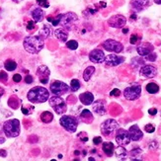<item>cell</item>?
Listing matches in <instances>:
<instances>
[{"instance_id":"6f0895ef","label":"cell","mask_w":161,"mask_h":161,"mask_svg":"<svg viewBox=\"0 0 161 161\" xmlns=\"http://www.w3.org/2000/svg\"><path fill=\"white\" fill-rule=\"evenodd\" d=\"M154 2L156 4H158V5H161V0H154Z\"/></svg>"},{"instance_id":"2e32d148","label":"cell","mask_w":161,"mask_h":161,"mask_svg":"<svg viewBox=\"0 0 161 161\" xmlns=\"http://www.w3.org/2000/svg\"><path fill=\"white\" fill-rule=\"evenodd\" d=\"M89 59L90 61L94 62V63H101L104 62L105 60V53L102 49H95L90 52L89 53Z\"/></svg>"},{"instance_id":"7402d4cb","label":"cell","mask_w":161,"mask_h":161,"mask_svg":"<svg viewBox=\"0 0 161 161\" xmlns=\"http://www.w3.org/2000/svg\"><path fill=\"white\" fill-rule=\"evenodd\" d=\"M102 150L104 151V153L107 155L108 157H112L113 154H114V151H115V145H114V143L111 142V141L103 142Z\"/></svg>"},{"instance_id":"6da1fadb","label":"cell","mask_w":161,"mask_h":161,"mask_svg":"<svg viewBox=\"0 0 161 161\" xmlns=\"http://www.w3.org/2000/svg\"><path fill=\"white\" fill-rule=\"evenodd\" d=\"M23 46L27 53L31 54H37L44 49L45 46L44 39H42L39 35L28 36L24 39Z\"/></svg>"},{"instance_id":"8d00e7d4","label":"cell","mask_w":161,"mask_h":161,"mask_svg":"<svg viewBox=\"0 0 161 161\" xmlns=\"http://www.w3.org/2000/svg\"><path fill=\"white\" fill-rule=\"evenodd\" d=\"M60 17H61V14H59L56 17V18H53V17H48L46 20L52 23L53 26H57V25L59 24V21H60Z\"/></svg>"},{"instance_id":"d4e9b609","label":"cell","mask_w":161,"mask_h":161,"mask_svg":"<svg viewBox=\"0 0 161 161\" xmlns=\"http://www.w3.org/2000/svg\"><path fill=\"white\" fill-rule=\"evenodd\" d=\"M114 153L116 154V156L121 160H125L126 159V156H128V151L122 145H119L117 148H115V151H114Z\"/></svg>"},{"instance_id":"d590c367","label":"cell","mask_w":161,"mask_h":161,"mask_svg":"<svg viewBox=\"0 0 161 161\" xmlns=\"http://www.w3.org/2000/svg\"><path fill=\"white\" fill-rule=\"evenodd\" d=\"M141 153V148H138V147L134 148V149L130 152V157H132L130 159H132V160H141L139 158H137V157H139Z\"/></svg>"},{"instance_id":"8fae6325","label":"cell","mask_w":161,"mask_h":161,"mask_svg":"<svg viewBox=\"0 0 161 161\" xmlns=\"http://www.w3.org/2000/svg\"><path fill=\"white\" fill-rule=\"evenodd\" d=\"M115 139H116V142L118 143V145H122V146L128 145L129 143L132 141H130L129 130H126L124 129H118L117 130Z\"/></svg>"},{"instance_id":"603a6c76","label":"cell","mask_w":161,"mask_h":161,"mask_svg":"<svg viewBox=\"0 0 161 161\" xmlns=\"http://www.w3.org/2000/svg\"><path fill=\"white\" fill-rule=\"evenodd\" d=\"M54 35H56V37L60 42L65 43L67 41V38H68V32H67V30L64 28H58L54 31Z\"/></svg>"},{"instance_id":"74e56055","label":"cell","mask_w":161,"mask_h":161,"mask_svg":"<svg viewBox=\"0 0 161 161\" xmlns=\"http://www.w3.org/2000/svg\"><path fill=\"white\" fill-rule=\"evenodd\" d=\"M66 48L69 49H72V50L77 49L78 43L76 41H74V40H70L68 42H66Z\"/></svg>"},{"instance_id":"ffe728a7","label":"cell","mask_w":161,"mask_h":161,"mask_svg":"<svg viewBox=\"0 0 161 161\" xmlns=\"http://www.w3.org/2000/svg\"><path fill=\"white\" fill-rule=\"evenodd\" d=\"M130 5H132V8L134 10L139 12L149 5V0H132Z\"/></svg>"},{"instance_id":"ac0fdd59","label":"cell","mask_w":161,"mask_h":161,"mask_svg":"<svg viewBox=\"0 0 161 161\" xmlns=\"http://www.w3.org/2000/svg\"><path fill=\"white\" fill-rule=\"evenodd\" d=\"M154 50V46H152L150 43H142L138 45L137 48V52L139 54V57H145L148 53H152Z\"/></svg>"},{"instance_id":"7a4b0ae2","label":"cell","mask_w":161,"mask_h":161,"mask_svg":"<svg viewBox=\"0 0 161 161\" xmlns=\"http://www.w3.org/2000/svg\"><path fill=\"white\" fill-rule=\"evenodd\" d=\"M27 98L31 103L34 104H41L45 103L49 99V93L48 89L42 86H37L32 88L28 92Z\"/></svg>"},{"instance_id":"9a60e30c","label":"cell","mask_w":161,"mask_h":161,"mask_svg":"<svg viewBox=\"0 0 161 161\" xmlns=\"http://www.w3.org/2000/svg\"><path fill=\"white\" fill-rule=\"evenodd\" d=\"M36 74L39 76L40 82L42 84H46L49 82V77L50 71L46 65H40L36 71Z\"/></svg>"},{"instance_id":"cb8c5ba5","label":"cell","mask_w":161,"mask_h":161,"mask_svg":"<svg viewBox=\"0 0 161 161\" xmlns=\"http://www.w3.org/2000/svg\"><path fill=\"white\" fill-rule=\"evenodd\" d=\"M31 15L33 17V20L35 21L36 23L42 22V21H43L44 18H45V13H44V11L41 9V8H36V9H34L32 11Z\"/></svg>"},{"instance_id":"f6af8a7d","label":"cell","mask_w":161,"mask_h":161,"mask_svg":"<svg viewBox=\"0 0 161 161\" xmlns=\"http://www.w3.org/2000/svg\"><path fill=\"white\" fill-rule=\"evenodd\" d=\"M121 95V91L119 90V89L115 88V89H113V90L110 92V96L111 97H119Z\"/></svg>"},{"instance_id":"94428289","label":"cell","mask_w":161,"mask_h":161,"mask_svg":"<svg viewBox=\"0 0 161 161\" xmlns=\"http://www.w3.org/2000/svg\"><path fill=\"white\" fill-rule=\"evenodd\" d=\"M74 154H75V155H78V154H79V151H78V150H76V151L74 152Z\"/></svg>"},{"instance_id":"52a82bcc","label":"cell","mask_w":161,"mask_h":161,"mask_svg":"<svg viewBox=\"0 0 161 161\" xmlns=\"http://www.w3.org/2000/svg\"><path fill=\"white\" fill-rule=\"evenodd\" d=\"M141 94V86L137 83H134L133 85L126 87L124 90V96L126 100L134 101L137 100Z\"/></svg>"},{"instance_id":"ab89813d","label":"cell","mask_w":161,"mask_h":161,"mask_svg":"<svg viewBox=\"0 0 161 161\" xmlns=\"http://www.w3.org/2000/svg\"><path fill=\"white\" fill-rule=\"evenodd\" d=\"M37 4L40 7H44V8H49V3L48 0H37Z\"/></svg>"},{"instance_id":"4316f807","label":"cell","mask_w":161,"mask_h":161,"mask_svg":"<svg viewBox=\"0 0 161 161\" xmlns=\"http://www.w3.org/2000/svg\"><path fill=\"white\" fill-rule=\"evenodd\" d=\"M52 35V28L48 25H45V26L40 30L39 32V36L42 38V39H48V38Z\"/></svg>"},{"instance_id":"ee69618b","label":"cell","mask_w":161,"mask_h":161,"mask_svg":"<svg viewBox=\"0 0 161 161\" xmlns=\"http://www.w3.org/2000/svg\"><path fill=\"white\" fill-rule=\"evenodd\" d=\"M36 28V22L35 21H29L27 23V30L28 31H32Z\"/></svg>"},{"instance_id":"3957f363","label":"cell","mask_w":161,"mask_h":161,"mask_svg":"<svg viewBox=\"0 0 161 161\" xmlns=\"http://www.w3.org/2000/svg\"><path fill=\"white\" fill-rule=\"evenodd\" d=\"M20 130V122L17 119L8 120L3 124V132L7 137H17Z\"/></svg>"},{"instance_id":"484cf974","label":"cell","mask_w":161,"mask_h":161,"mask_svg":"<svg viewBox=\"0 0 161 161\" xmlns=\"http://www.w3.org/2000/svg\"><path fill=\"white\" fill-rule=\"evenodd\" d=\"M80 119H81V121L86 123V124H90L93 121V115L91 111H89V110H83L80 114Z\"/></svg>"},{"instance_id":"7c38bea8","label":"cell","mask_w":161,"mask_h":161,"mask_svg":"<svg viewBox=\"0 0 161 161\" xmlns=\"http://www.w3.org/2000/svg\"><path fill=\"white\" fill-rule=\"evenodd\" d=\"M126 24V18L124 15H120V14L114 15L108 20L109 26L112 28H116V29L123 28Z\"/></svg>"},{"instance_id":"1f68e13d","label":"cell","mask_w":161,"mask_h":161,"mask_svg":"<svg viewBox=\"0 0 161 161\" xmlns=\"http://www.w3.org/2000/svg\"><path fill=\"white\" fill-rule=\"evenodd\" d=\"M8 105H9V107L12 109H18L19 105H20V100L17 98L16 96H11L9 100H8Z\"/></svg>"},{"instance_id":"f5cc1de1","label":"cell","mask_w":161,"mask_h":161,"mask_svg":"<svg viewBox=\"0 0 161 161\" xmlns=\"http://www.w3.org/2000/svg\"><path fill=\"white\" fill-rule=\"evenodd\" d=\"M98 5L101 6V8H105L106 6H107V4H106V2H99Z\"/></svg>"},{"instance_id":"4dcf8cb0","label":"cell","mask_w":161,"mask_h":161,"mask_svg":"<svg viewBox=\"0 0 161 161\" xmlns=\"http://www.w3.org/2000/svg\"><path fill=\"white\" fill-rule=\"evenodd\" d=\"M4 67H5V69L8 71H14L17 68V62L12 60V59H7V60L4 62Z\"/></svg>"},{"instance_id":"f907efd6","label":"cell","mask_w":161,"mask_h":161,"mask_svg":"<svg viewBox=\"0 0 161 161\" xmlns=\"http://www.w3.org/2000/svg\"><path fill=\"white\" fill-rule=\"evenodd\" d=\"M148 114H149L150 116H155L156 114H157V110H156L155 108H151L148 110Z\"/></svg>"},{"instance_id":"6125c7cd","label":"cell","mask_w":161,"mask_h":161,"mask_svg":"<svg viewBox=\"0 0 161 161\" xmlns=\"http://www.w3.org/2000/svg\"><path fill=\"white\" fill-rule=\"evenodd\" d=\"M58 158H59V159H61V158H62V155H61V154H59V155H58Z\"/></svg>"},{"instance_id":"816d5d0a","label":"cell","mask_w":161,"mask_h":161,"mask_svg":"<svg viewBox=\"0 0 161 161\" xmlns=\"http://www.w3.org/2000/svg\"><path fill=\"white\" fill-rule=\"evenodd\" d=\"M7 151L5 149H0V157H6Z\"/></svg>"},{"instance_id":"d6986e66","label":"cell","mask_w":161,"mask_h":161,"mask_svg":"<svg viewBox=\"0 0 161 161\" xmlns=\"http://www.w3.org/2000/svg\"><path fill=\"white\" fill-rule=\"evenodd\" d=\"M129 134L130 137V141H138L143 137L142 132L141 130V129L138 128V126L137 125L130 126L129 129Z\"/></svg>"},{"instance_id":"91938a15","label":"cell","mask_w":161,"mask_h":161,"mask_svg":"<svg viewBox=\"0 0 161 161\" xmlns=\"http://www.w3.org/2000/svg\"><path fill=\"white\" fill-rule=\"evenodd\" d=\"M4 141H5V139H4V138H1V137H0V143H3Z\"/></svg>"},{"instance_id":"ba28073f","label":"cell","mask_w":161,"mask_h":161,"mask_svg":"<svg viewBox=\"0 0 161 161\" xmlns=\"http://www.w3.org/2000/svg\"><path fill=\"white\" fill-rule=\"evenodd\" d=\"M49 89H50V92L56 96H62L69 91L70 87L64 82L54 80V81H53L52 84H50Z\"/></svg>"},{"instance_id":"7dc6e473","label":"cell","mask_w":161,"mask_h":161,"mask_svg":"<svg viewBox=\"0 0 161 161\" xmlns=\"http://www.w3.org/2000/svg\"><path fill=\"white\" fill-rule=\"evenodd\" d=\"M21 80H22V76H21V74L16 73V74L13 75V81L14 82L19 83V82H21Z\"/></svg>"},{"instance_id":"f546056e","label":"cell","mask_w":161,"mask_h":161,"mask_svg":"<svg viewBox=\"0 0 161 161\" xmlns=\"http://www.w3.org/2000/svg\"><path fill=\"white\" fill-rule=\"evenodd\" d=\"M146 91L149 93V94H156L159 91V86L154 82H150L146 85Z\"/></svg>"},{"instance_id":"277c9868","label":"cell","mask_w":161,"mask_h":161,"mask_svg":"<svg viewBox=\"0 0 161 161\" xmlns=\"http://www.w3.org/2000/svg\"><path fill=\"white\" fill-rule=\"evenodd\" d=\"M119 129V123L116 120L109 119L102 123L101 125V133L106 137H112Z\"/></svg>"},{"instance_id":"9c48e42d","label":"cell","mask_w":161,"mask_h":161,"mask_svg":"<svg viewBox=\"0 0 161 161\" xmlns=\"http://www.w3.org/2000/svg\"><path fill=\"white\" fill-rule=\"evenodd\" d=\"M77 20H78V17L74 12H67L65 14H61L59 24L61 25L62 28L69 30L73 27V25L76 23Z\"/></svg>"},{"instance_id":"e575fe53","label":"cell","mask_w":161,"mask_h":161,"mask_svg":"<svg viewBox=\"0 0 161 161\" xmlns=\"http://www.w3.org/2000/svg\"><path fill=\"white\" fill-rule=\"evenodd\" d=\"M80 86H81V84H80V81L78 79H72L70 82V90L72 92H76L78 91L80 89Z\"/></svg>"},{"instance_id":"60d3db41","label":"cell","mask_w":161,"mask_h":161,"mask_svg":"<svg viewBox=\"0 0 161 161\" xmlns=\"http://www.w3.org/2000/svg\"><path fill=\"white\" fill-rule=\"evenodd\" d=\"M156 58H157V56H156V53H154L153 52L150 53H148L147 56H145V59L148 61H155L156 60Z\"/></svg>"},{"instance_id":"8992f818","label":"cell","mask_w":161,"mask_h":161,"mask_svg":"<svg viewBox=\"0 0 161 161\" xmlns=\"http://www.w3.org/2000/svg\"><path fill=\"white\" fill-rule=\"evenodd\" d=\"M49 105L57 115H62L67 111V105L65 101L59 96H53L49 98Z\"/></svg>"},{"instance_id":"f1b7e54d","label":"cell","mask_w":161,"mask_h":161,"mask_svg":"<svg viewBox=\"0 0 161 161\" xmlns=\"http://www.w3.org/2000/svg\"><path fill=\"white\" fill-rule=\"evenodd\" d=\"M53 120V115L49 111L43 112L41 115V121L45 123V124H49L50 122Z\"/></svg>"},{"instance_id":"680465c9","label":"cell","mask_w":161,"mask_h":161,"mask_svg":"<svg viewBox=\"0 0 161 161\" xmlns=\"http://www.w3.org/2000/svg\"><path fill=\"white\" fill-rule=\"evenodd\" d=\"M13 2H15V3H19V2H21L22 0H12Z\"/></svg>"},{"instance_id":"d6a6232c","label":"cell","mask_w":161,"mask_h":161,"mask_svg":"<svg viewBox=\"0 0 161 161\" xmlns=\"http://www.w3.org/2000/svg\"><path fill=\"white\" fill-rule=\"evenodd\" d=\"M98 12V8H95V7H91V6H88L85 10L83 11V17H90L93 16L94 14H96Z\"/></svg>"},{"instance_id":"681fc988","label":"cell","mask_w":161,"mask_h":161,"mask_svg":"<svg viewBox=\"0 0 161 161\" xmlns=\"http://www.w3.org/2000/svg\"><path fill=\"white\" fill-rule=\"evenodd\" d=\"M33 81H34L33 76H31V75H26V77H25V82H26L27 84H31V83H33Z\"/></svg>"},{"instance_id":"c3c4849f","label":"cell","mask_w":161,"mask_h":161,"mask_svg":"<svg viewBox=\"0 0 161 161\" xmlns=\"http://www.w3.org/2000/svg\"><path fill=\"white\" fill-rule=\"evenodd\" d=\"M93 143H94L95 145H99L100 143H102V137H95L93 138Z\"/></svg>"},{"instance_id":"bcb514c9","label":"cell","mask_w":161,"mask_h":161,"mask_svg":"<svg viewBox=\"0 0 161 161\" xmlns=\"http://www.w3.org/2000/svg\"><path fill=\"white\" fill-rule=\"evenodd\" d=\"M78 137L81 139L82 142H86L88 141V137L86 135V133H80V134L78 135Z\"/></svg>"},{"instance_id":"11a10c76","label":"cell","mask_w":161,"mask_h":161,"mask_svg":"<svg viewBox=\"0 0 161 161\" xmlns=\"http://www.w3.org/2000/svg\"><path fill=\"white\" fill-rule=\"evenodd\" d=\"M122 32H123V34H128L129 33V29L128 28H124Z\"/></svg>"},{"instance_id":"f35d334b","label":"cell","mask_w":161,"mask_h":161,"mask_svg":"<svg viewBox=\"0 0 161 161\" xmlns=\"http://www.w3.org/2000/svg\"><path fill=\"white\" fill-rule=\"evenodd\" d=\"M8 81V75L5 71H0V82L7 83Z\"/></svg>"},{"instance_id":"30bf717a","label":"cell","mask_w":161,"mask_h":161,"mask_svg":"<svg viewBox=\"0 0 161 161\" xmlns=\"http://www.w3.org/2000/svg\"><path fill=\"white\" fill-rule=\"evenodd\" d=\"M102 46L104 49H106L107 52L110 53H121L123 50H124V46H123L120 42L115 41V40H106Z\"/></svg>"},{"instance_id":"4fadbf2b","label":"cell","mask_w":161,"mask_h":161,"mask_svg":"<svg viewBox=\"0 0 161 161\" xmlns=\"http://www.w3.org/2000/svg\"><path fill=\"white\" fill-rule=\"evenodd\" d=\"M139 74L145 78H153L157 75V68L154 65L145 64L139 68Z\"/></svg>"},{"instance_id":"e0dca14e","label":"cell","mask_w":161,"mask_h":161,"mask_svg":"<svg viewBox=\"0 0 161 161\" xmlns=\"http://www.w3.org/2000/svg\"><path fill=\"white\" fill-rule=\"evenodd\" d=\"M92 110L97 115L103 116L107 113V107H106L105 100H97L92 103Z\"/></svg>"},{"instance_id":"5b68a950","label":"cell","mask_w":161,"mask_h":161,"mask_svg":"<svg viewBox=\"0 0 161 161\" xmlns=\"http://www.w3.org/2000/svg\"><path fill=\"white\" fill-rule=\"evenodd\" d=\"M59 124L68 133L73 134L78 126V120L73 116H62L59 120Z\"/></svg>"},{"instance_id":"5bb4252c","label":"cell","mask_w":161,"mask_h":161,"mask_svg":"<svg viewBox=\"0 0 161 161\" xmlns=\"http://www.w3.org/2000/svg\"><path fill=\"white\" fill-rule=\"evenodd\" d=\"M125 61V57L118 56V54H109V56L105 57V64L107 66H118L119 64H121Z\"/></svg>"},{"instance_id":"db71d44e","label":"cell","mask_w":161,"mask_h":161,"mask_svg":"<svg viewBox=\"0 0 161 161\" xmlns=\"http://www.w3.org/2000/svg\"><path fill=\"white\" fill-rule=\"evenodd\" d=\"M4 93H5V91H4V89H3L2 87H0V97H2Z\"/></svg>"},{"instance_id":"9f6ffc18","label":"cell","mask_w":161,"mask_h":161,"mask_svg":"<svg viewBox=\"0 0 161 161\" xmlns=\"http://www.w3.org/2000/svg\"><path fill=\"white\" fill-rule=\"evenodd\" d=\"M130 19H133V20H135V19H137V14H132V15H130Z\"/></svg>"},{"instance_id":"836d02e7","label":"cell","mask_w":161,"mask_h":161,"mask_svg":"<svg viewBox=\"0 0 161 161\" xmlns=\"http://www.w3.org/2000/svg\"><path fill=\"white\" fill-rule=\"evenodd\" d=\"M142 65H145V60L141 57H134L132 59V66L134 68H141Z\"/></svg>"},{"instance_id":"44dd1931","label":"cell","mask_w":161,"mask_h":161,"mask_svg":"<svg viewBox=\"0 0 161 161\" xmlns=\"http://www.w3.org/2000/svg\"><path fill=\"white\" fill-rule=\"evenodd\" d=\"M79 100L83 105H92V103L94 102V96L91 92H84L82 94L79 95Z\"/></svg>"},{"instance_id":"b9f144b4","label":"cell","mask_w":161,"mask_h":161,"mask_svg":"<svg viewBox=\"0 0 161 161\" xmlns=\"http://www.w3.org/2000/svg\"><path fill=\"white\" fill-rule=\"evenodd\" d=\"M145 130L148 134H152V133L155 132V126L153 125H151V124H148L145 126Z\"/></svg>"},{"instance_id":"7bdbcfd3","label":"cell","mask_w":161,"mask_h":161,"mask_svg":"<svg viewBox=\"0 0 161 161\" xmlns=\"http://www.w3.org/2000/svg\"><path fill=\"white\" fill-rule=\"evenodd\" d=\"M139 40H141L139 39V37L137 35H135V34H134V35H132L130 38V43L132 45H135Z\"/></svg>"},{"instance_id":"83f0119b","label":"cell","mask_w":161,"mask_h":161,"mask_svg":"<svg viewBox=\"0 0 161 161\" xmlns=\"http://www.w3.org/2000/svg\"><path fill=\"white\" fill-rule=\"evenodd\" d=\"M94 72H95V67L94 66H88L83 72L84 81H89L90 78L92 77V75L94 74Z\"/></svg>"}]
</instances>
